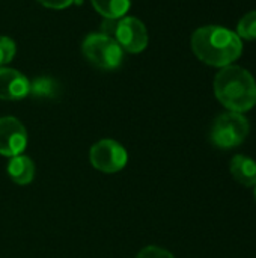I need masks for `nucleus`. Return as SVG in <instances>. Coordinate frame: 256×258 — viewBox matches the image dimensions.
Returning <instances> with one entry per match:
<instances>
[{"instance_id":"3","label":"nucleus","mask_w":256,"mask_h":258,"mask_svg":"<svg viewBox=\"0 0 256 258\" xmlns=\"http://www.w3.org/2000/svg\"><path fill=\"white\" fill-rule=\"evenodd\" d=\"M250 132L249 121L243 113L238 112H226L216 118L210 139L211 142L222 150H231L241 145Z\"/></svg>"},{"instance_id":"12","label":"nucleus","mask_w":256,"mask_h":258,"mask_svg":"<svg viewBox=\"0 0 256 258\" xmlns=\"http://www.w3.org/2000/svg\"><path fill=\"white\" fill-rule=\"evenodd\" d=\"M57 92V85L53 79H47V77H41L36 79L35 82L30 83V92L33 97H39V98H50L54 97Z\"/></svg>"},{"instance_id":"2","label":"nucleus","mask_w":256,"mask_h":258,"mask_svg":"<svg viewBox=\"0 0 256 258\" xmlns=\"http://www.w3.org/2000/svg\"><path fill=\"white\" fill-rule=\"evenodd\" d=\"M214 94L229 112L243 113L256 104V82L247 70L228 65L214 79Z\"/></svg>"},{"instance_id":"13","label":"nucleus","mask_w":256,"mask_h":258,"mask_svg":"<svg viewBox=\"0 0 256 258\" xmlns=\"http://www.w3.org/2000/svg\"><path fill=\"white\" fill-rule=\"evenodd\" d=\"M237 35L249 41L256 39V11L246 14L240 20L238 27H237Z\"/></svg>"},{"instance_id":"5","label":"nucleus","mask_w":256,"mask_h":258,"mask_svg":"<svg viewBox=\"0 0 256 258\" xmlns=\"http://www.w3.org/2000/svg\"><path fill=\"white\" fill-rule=\"evenodd\" d=\"M89 159L95 169L104 174H115L125 168L128 154L119 142L113 139H103L92 145Z\"/></svg>"},{"instance_id":"15","label":"nucleus","mask_w":256,"mask_h":258,"mask_svg":"<svg viewBox=\"0 0 256 258\" xmlns=\"http://www.w3.org/2000/svg\"><path fill=\"white\" fill-rule=\"evenodd\" d=\"M136 258H175L172 252H169L167 249L164 248H160V246H155V245H151V246H146L143 248Z\"/></svg>"},{"instance_id":"7","label":"nucleus","mask_w":256,"mask_h":258,"mask_svg":"<svg viewBox=\"0 0 256 258\" xmlns=\"http://www.w3.org/2000/svg\"><path fill=\"white\" fill-rule=\"evenodd\" d=\"M26 147V127L14 116L0 118V154L5 157H15L23 154Z\"/></svg>"},{"instance_id":"4","label":"nucleus","mask_w":256,"mask_h":258,"mask_svg":"<svg viewBox=\"0 0 256 258\" xmlns=\"http://www.w3.org/2000/svg\"><path fill=\"white\" fill-rule=\"evenodd\" d=\"M84 57L98 68L116 70L124 59V51L115 38L104 33H91L83 41Z\"/></svg>"},{"instance_id":"11","label":"nucleus","mask_w":256,"mask_h":258,"mask_svg":"<svg viewBox=\"0 0 256 258\" xmlns=\"http://www.w3.org/2000/svg\"><path fill=\"white\" fill-rule=\"evenodd\" d=\"M94 8L109 20L122 18L130 9L131 0H91Z\"/></svg>"},{"instance_id":"1","label":"nucleus","mask_w":256,"mask_h":258,"mask_svg":"<svg viewBox=\"0 0 256 258\" xmlns=\"http://www.w3.org/2000/svg\"><path fill=\"white\" fill-rule=\"evenodd\" d=\"M192 50L196 57L211 67H228L235 62L243 51L241 38L220 26H205L192 35Z\"/></svg>"},{"instance_id":"8","label":"nucleus","mask_w":256,"mask_h":258,"mask_svg":"<svg viewBox=\"0 0 256 258\" xmlns=\"http://www.w3.org/2000/svg\"><path fill=\"white\" fill-rule=\"evenodd\" d=\"M30 92V82L20 71L0 67V98L15 101L27 97Z\"/></svg>"},{"instance_id":"14","label":"nucleus","mask_w":256,"mask_h":258,"mask_svg":"<svg viewBox=\"0 0 256 258\" xmlns=\"http://www.w3.org/2000/svg\"><path fill=\"white\" fill-rule=\"evenodd\" d=\"M15 56V42L8 36H0V67L9 63Z\"/></svg>"},{"instance_id":"6","label":"nucleus","mask_w":256,"mask_h":258,"mask_svg":"<svg viewBox=\"0 0 256 258\" xmlns=\"http://www.w3.org/2000/svg\"><path fill=\"white\" fill-rule=\"evenodd\" d=\"M112 35L121 48L130 53H140L148 47V30L139 18L124 17L116 20Z\"/></svg>"},{"instance_id":"17","label":"nucleus","mask_w":256,"mask_h":258,"mask_svg":"<svg viewBox=\"0 0 256 258\" xmlns=\"http://www.w3.org/2000/svg\"><path fill=\"white\" fill-rule=\"evenodd\" d=\"M253 197H255V201H256V186H255V192H253Z\"/></svg>"},{"instance_id":"16","label":"nucleus","mask_w":256,"mask_h":258,"mask_svg":"<svg viewBox=\"0 0 256 258\" xmlns=\"http://www.w3.org/2000/svg\"><path fill=\"white\" fill-rule=\"evenodd\" d=\"M38 2L51 9H65L74 3V0H38Z\"/></svg>"},{"instance_id":"9","label":"nucleus","mask_w":256,"mask_h":258,"mask_svg":"<svg viewBox=\"0 0 256 258\" xmlns=\"http://www.w3.org/2000/svg\"><path fill=\"white\" fill-rule=\"evenodd\" d=\"M231 174L234 180L244 187L256 186V162L244 154H237L232 157Z\"/></svg>"},{"instance_id":"10","label":"nucleus","mask_w":256,"mask_h":258,"mask_svg":"<svg viewBox=\"0 0 256 258\" xmlns=\"http://www.w3.org/2000/svg\"><path fill=\"white\" fill-rule=\"evenodd\" d=\"M6 171H8L9 178L20 186L29 184L35 177V165L32 159L24 154L11 157Z\"/></svg>"}]
</instances>
